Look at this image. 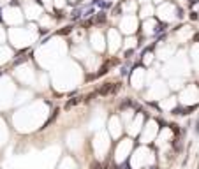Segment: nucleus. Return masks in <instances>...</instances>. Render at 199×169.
<instances>
[{
    "instance_id": "obj_2",
    "label": "nucleus",
    "mask_w": 199,
    "mask_h": 169,
    "mask_svg": "<svg viewBox=\"0 0 199 169\" xmlns=\"http://www.w3.org/2000/svg\"><path fill=\"white\" fill-rule=\"evenodd\" d=\"M79 102H81V97H72L71 100L65 102V109H71L72 106H76V104H79Z\"/></svg>"
},
{
    "instance_id": "obj_4",
    "label": "nucleus",
    "mask_w": 199,
    "mask_h": 169,
    "mask_svg": "<svg viewBox=\"0 0 199 169\" xmlns=\"http://www.w3.org/2000/svg\"><path fill=\"white\" fill-rule=\"evenodd\" d=\"M197 169H199V167H197Z\"/></svg>"
},
{
    "instance_id": "obj_3",
    "label": "nucleus",
    "mask_w": 199,
    "mask_h": 169,
    "mask_svg": "<svg viewBox=\"0 0 199 169\" xmlns=\"http://www.w3.org/2000/svg\"><path fill=\"white\" fill-rule=\"evenodd\" d=\"M190 19H197V14L196 12H190Z\"/></svg>"
},
{
    "instance_id": "obj_1",
    "label": "nucleus",
    "mask_w": 199,
    "mask_h": 169,
    "mask_svg": "<svg viewBox=\"0 0 199 169\" xmlns=\"http://www.w3.org/2000/svg\"><path fill=\"white\" fill-rule=\"evenodd\" d=\"M118 88H120V84H118V83L104 84V87H101V88L97 90V93H99V95H107V93H115V92H116Z\"/></svg>"
}]
</instances>
